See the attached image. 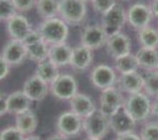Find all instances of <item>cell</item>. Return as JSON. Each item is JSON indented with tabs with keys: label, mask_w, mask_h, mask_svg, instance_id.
I'll use <instances>...</instances> for the list:
<instances>
[{
	"label": "cell",
	"mask_w": 158,
	"mask_h": 140,
	"mask_svg": "<svg viewBox=\"0 0 158 140\" xmlns=\"http://www.w3.org/2000/svg\"><path fill=\"white\" fill-rule=\"evenodd\" d=\"M37 31L42 39L47 44L51 45L64 43L69 35L66 22L57 17L44 20Z\"/></svg>",
	"instance_id": "cell-1"
},
{
	"label": "cell",
	"mask_w": 158,
	"mask_h": 140,
	"mask_svg": "<svg viewBox=\"0 0 158 140\" xmlns=\"http://www.w3.org/2000/svg\"><path fill=\"white\" fill-rule=\"evenodd\" d=\"M86 14V4L83 0H59V14L69 25H80Z\"/></svg>",
	"instance_id": "cell-2"
},
{
	"label": "cell",
	"mask_w": 158,
	"mask_h": 140,
	"mask_svg": "<svg viewBox=\"0 0 158 140\" xmlns=\"http://www.w3.org/2000/svg\"><path fill=\"white\" fill-rule=\"evenodd\" d=\"M123 107L135 122L145 120L152 112L150 99L140 92L130 94L125 101Z\"/></svg>",
	"instance_id": "cell-3"
},
{
	"label": "cell",
	"mask_w": 158,
	"mask_h": 140,
	"mask_svg": "<svg viewBox=\"0 0 158 140\" xmlns=\"http://www.w3.org/2000/svg\"><path fill=\"white\" fill-rule=\"evenodd\" d=\"M82 129L87 137L102 140L110 132L109 119L97 110L93 114L83 119Z\"/></svg>",
	"instance_id": "cell-4"
},
{
	"label": "cell",
	"mask_w": 158,
	"mask_h": 140,
	"mask_svg": "<svg viewBox=\"0 0 158 140\" xmlns=\"http://www.w3.org/2000/svg\"><path fill=\"white\" fill-rule=\"evenodd\" d=\"M127 19L125 9L122 4L117 3L113 7L102 14V27L110 37L120 32Z\"/></svg>",
	"instance_id": "cell-5"
},
{
	"label": "cell",
	"mask_w": 158,
	"mask_h": 140,
	"mask_svg": "<svg viewBox=\"0 0 158 140\" xmlns=\"http://www.w3.org/2000/svg\"><path fill=\"white\" fill-rule=\"evenodd\" d=\"M23 43L25 45L27 58L31 60L40 63L49 58V47L37 30L31 31Z\"/></svg>",
	"instance_id": "cell-6"
},
{
	"label": "cell",
	"mask_w": 158,
	"mask_h": 140,
	"mask_svg": "<svg viewBox=\"0 0 158 140\" xmlns=\"http://www.w3.org/2000/svg\"><path fill=\"white\" fill-rule=\"evenodd\" d=\"M125 101L119 89L113 87L104 89L100 95V108L99 111L109 118L123 107Z\"/></svg>",
	"instance_id": "cell-7"
},
{
	"label": "cell",
	"mask_w": 158,
	"mask_h": 140,
	"mask_svg": "<svg viewBox=\"0 0 158 140\" xmlns=\"http://www.w3.org/2000/svg\"><path fill=\"white\" fill-rule=\"evenodd\" d=\"M50 85L52 94L59 99H71L77 94V83L70 74H60Z\"/></svg>",
	"instance_id": "cell-8"
},
{
	"label": "cell",
	"mask_w": 158,
	"mask_h": 140,
	"mask_svg": "<svg viewBox=\"0 0 158 140\" xmlns=\"http://www.w3.org/2000/svg\"><path fill=\"white\" fill-rule=\"evenodd\" d=\"M83 119L73 112H65L59 116L57 121V132L67 137L80 134L82 129Z\"/></svg>",
	"instance_id": "cell-9"
},
{
	"label": "cell",
	"mask_w": 158,
	"mask_h": 140,
	"mask_svg": "<svg viewBox=\"0 0 158 140\" xmlns=\"http://www.w3.org/2000/svg\"><path fill=\"white\" fill-rule=\"evenodd\" d=\"M109 36L102 26L89 25L83 31L81 41L82 44L91 50H95L107 44Z\"/></svg>",
	"instance_id": "cell-10"
},
{
	"label": "cell",
	"mask_w": 158,
	"mask_h": 140,
	"mask_svg": "<svg viewBox=\"0 0 158 140\" xmlns=\"http://www.w3.org/2000/svg\"><path fill=\"white\" fill-rule=\"evenodd\" d=\"M110 130L117 136H121L134 132L135 121L133 120L125 108L122 107L115 114L109 117Z\"/></svg>",
	"instance_id": "cell-11"
},
{
	"label": "cell",
	"mask_w": 158,
	"mask_h": 140,
	"mask_svg": "<svg viewBox=\"0 0 158 140\" xmlns=\"http://www.w3.org/2000/svg\"><path fill=\"white\" fill-rule=\"evenodd\" d=\"M152 17L150 6L143 4H133L127 13V19L130 25L139 30L148 27Z\"/></svg>",
	"instance_id": "cell-12"
},
{
	"label": "cell",
	"mask_w": 158,
	"mask_h": 140,
	"mask_svg": "<svg viewBox=\"0 0 158 140\" xmlns=\"http://www.w3.org/2000/svg\"><path fill=\"white\" fill-rule=\"evenodd\" d=\"M90 78L94 87L102 90L113 87L117 81L114 70L105 64L94 67Z\"/></svg>",
	"instance_id": "cell-13"
},
{
	"label": "cell",
	"mask_w": 158,
	"mask_h": 140,
	"mask_svg": "<svg viewBox=\"0 0 158 140\" xmlns=\"http://www.w3.org/2000/svg\"><path fill=\"white\" fill-rule=\"evenodd\" d=\"M131 47L130 38L121 32L109 37L106 44L108 55L114 59L130 54Z\"/></svg>",
	"instance_id": "cell-14"
},
{
	"label": "cell",
	"mask_w": 158,
	"mask_h": 140,
	"mask_svg": "<svg viewBox=\"0 0 158 140\" xmlns=\"http://www.w3.org/2000/svg\"><path fill=\"white\" fill-rule=\"evenodd\" d=\"M6 22L7 31L12 39L23 42L33 31L28 19L22 15H16Z\"/></svg>",
	"instance_id": "cell-15"
},
{
	"label": "cell",
	"mask_w": 158,
	"mask_h": 140,
	"mask_svg": "<svg viewBox=\"0 0 158 140\" xmlns=\"http://www.w3.org/2000/svg\"><path fill=\"white\" fill-rule=\"evenodd\" d=\"M1 56L10 65L22 64L27 58L25 45L22 42L12 39L4 47Z\"/></svg>",
	"instance_id": "cell-16"
},
{
	"label": "cell",
	"mask_w": 158,
	"mask_h": 140,
	"mask_svg": "<svg viewBox=\"0 0 158 140\" xmlns=\"http://www.w3.org/2000/svg\"><path fill=\"white\" fill-rule=\"evenodd\" d=\"M48 84L35 74L25 81L23 92L31 101H42L48 94Z\"/></svg>",
	"instance_id": "cell-17"
},
{
	"label": "cell",
	"mask_w": 158,
	"mask_h": 140,
	"mask_svg": "<svg viewBox=\"0 0 158 140\" xmlns=\"http://www.w3.org/2000/svg\"><path fill=\"white\" fill-rule=\"evenodd\" d=\"M72 112L85 119L97 111L92 99L86 94L77 93L69 99Z\"/></svg>",
	"instance_id": "cell-18"
},
{
	"label": "cell",
	"mask_w": 158,
	"mask_h": 140,
	"mask_svg": "<svg viewBox=\"0 0 158 140\" xmlns=\"http://www.w3.org/2000/svg\"><path fill=\"white\" fill-rule=\"evenodd\" d=\"M118 89L130 94L139 93L144 87V77L138 72L122 74L117 81Z\"/></svg>",
	"instance_id": "cell-19"
},
{
	"label": "cell",
	"mask_w": 158,
	"mask_h": 140,
	"mask_svg": "<svg viewBox=\"0 0 158 140\" xmlns=\"http://www.w3.org/2000/svg\"><path fill=\"white\" fill-rule=\"evenodd\" d=\"M32 101L22 91L12 92L6 97L7 113L17 115L30 109Z\"/></svg>",
	"instance_id": "cell-20"
},
{
	"label": "cell",
	"mask_w": 158,
	"mask_h": 140,
	"mask_svg": "<svg viewBox=\"0 0 158 140\" xmlns=\"http://www.w3.org/2000/svg\"><path fill=\"white\" fill-rule=\"evenodd\" d=\"M72 51L66 43L51 45L49 49V60H50L57 67H64L70 64Z\"/></svg>",
	"instance_id": "cell-21"
},
{
	"label": "cell",
	"mask_w": 158,
	"mask_h": 140,
	"mask_svg": "<svg viewBox=\"0 0 158 140\" xmlns=\"http://www.w3.org/2000/svg\"><path fill=\"white\" fill-rule=\"evenodd\" d=\"M15 126L24 136L32 134L37 130L38 119L31 109L16 115Z\"/></svg>",
	"instance_id": "cell-22"
},
{
	"label": "cell",
	"mask_w": 158,
	"mask_h": 140,
	"mask_svg": "<svg viewBox=\"0 0 158 140\" xmlns=\"http://www.w3.org/2000/svg\"><path fill=\"white\" fill-rule=\"evenodd\" d=\"M92 61V50L81 44L73 48L70 65L75 70L83 71L91 64Z\"/></svg>",
	"instance_id": "cell-23"
},
{
	"label": "cell",
	"mask_w": 158,
	"mask_h": 140,
	"mask_svg": "<svg viewBox=\"0 0 158 140\" xmlns=\"http://www.w3.org/2000/svg\"><path fill=\"white\" fill-rule=\"evenodd\" d=\"M35 75L48 84H51L60 75L59 67L47 59L43 62L38 63L36 67Z\"/></svg>",
	"instance_id": "cell-24"
},
{
	"label": "cell",
	"mask_w": 158,
	"mask_h": 140,
	"mask_svg": "<svg viewBox=\"0 0 158 140\" xmlns=\"http://www.w3.org/2000/svg\"><path fill=\"white\" fill-rule=\"evenodd\" d=\"M136 57L139 67L148 70L157 69L158 67V51L156 49L142 47L137 51Z\"/></svg>",
	"instance_id": "cell-25"
},
{
	"label": "cell",
	"mask_w": 158,
	"mask_h": 140,
	"mask_svg": "<svg viewBox=\"0 0 158 140\" xmlns=\"http://www.w3.org/2000/svg\"><path fill=\"white\" fill-rule=\"evenodd\" d=\"M37 11L44 20L52 19L59 14V1L57 0H37Z\"/></svg>",
	"instance_id": "cell-26"
},
{
	"label": "cell",
	"mask_w": 158,
	"mask_h": 140,
	"mask_svg": "<svg viewBox=\"0 0 158 140\" xmlns=\"http://www.w3.org/2000/svg\"><path fill=\"white\" fill-rule=\"evenodd\" d=\"M139 67L136 56L131 53L115 59V68L121 72L122 74L137 72Z\"/></svg>",
	"instance_id": "cell-27"
},
{
	"label": "cell",
	"mask_w": 158,
	"mask_h": 140,
	"mask_svg": "<svg viewBox=\"0 0 158 140\" xmlns=\"http://www.w3.org/2000/svg\"><path fill=\"white\" fill-rule=\"evenodd\" d=\"M138 39L142 47L156 49L158 47V31L150 27H146L139 30Z\"/></svg>",
	"instance_id": "cell-28"
},
{
	"label": "cell",
	"mask_w": 158,
	"mask_h": 140,
	"mask_svg": "<svg viewBox=\"0 0 158 140\" xmlns=\"http://www.w3.org/2000/svg\"><path fill=\"white\" fill-rule=\"evenodd\" d=\"M147 93L158 98V72H148L144 77V87Z\"/></svg>",
	"instance_id": "cell-29"
},
{
	"label": "cell",
	"mask_w": 158,
	"mask_h": 140,
	"mask_svg": "<svg viewBox=\"0 0 158 140\" xmlns=\"http://www.w3.org/2000/svg\"><path fill=\"white\" fill-rule=\"evenodd\" d=\"M16 15H17V10L12 0H0L1 21L8 22Z\"/></svg>",
	"instance_id": "cell-30"
},
{
	"label": "cell",
	"mask_w": 158,
	"mask_h": 140,
	"mask_svg": "<svg viewBox=\"0 0 158 140\" xmlns=\"http://www.w3.org/2000/svg\"><path fill=\"white\" fill-rule=\"evenodd\" d=\"M140 138L142 140H158V123L145 124L140 131Z\"/></svg>",
	"instance_id": "cell-31"
},
{
	"label": "cell",
	"mask_w": 158,
	"mask_h": 140,
	"mask_svg": "<svg viewBox=\"0 0 158 140\" xmlns=\"http://www.w3.org/2000/svg\"><path fill=\"white\" fill-rule=\"evenodd\" d=\"M24 138L25 136L16 127V126L4 129L0 133V140H24Z\"/></svg>",
	"instance_id": "cell-32"
},
{
	"label": "cell",
	"mask_w": 158,
	"mask_h": 140,
	"mask_svg": "<svg viewBox=\"0 0 158 140\" xmlns=\"http://www.w3.org/2000/svg\"><path fill=\"white\" fill-rule=\"evenodd\" d=\"M92 5L96 12L103 14L117 4L116 0H92Z\"/></svg>",
	"instance_id": "cell-33"
},
{
	"label": "cell",
	"mask_w": 158,
	"mask_h": 140,
	"mask_svg": "<svg viewBox=\"0 0 158 140\" xmlns=\"http://www.w3.org/2000/svg\"><path fill=\"white\" fill-rule=\"evenodd\" d=\"M19 12H28L37 5V0H12Z\"/></svg>",
	"instance_id": "cell-34"
},
{
	"label": "cell",
	"mask_w": 158,
	"mask_h": 140,
	"mask_svg": "<svg viewBox=\"0 0 158 140\" xmlns=\"http://www.w3.org/2000/svg\"><path fill=\"white\" fill-rule=\"evenodd\" d=\"M10 65L2 56H0V80H1L7 76L10 72Z\"/></svg>",
	"instance_id": "cell-35"
},
{
	"label": "cell",
	"mask_w": 158,
	"mask_h": 140,
	"mask_svg": "<svg viewBox=\"0 0 158 140\" xmlns=\"http://www.w3.org/2000/svg\"><path fill=\"white\" fill-rule=\"evenodd\" d=\"M6 97L5 94L2 93L0 97V115L3 116L7 113V107H6Z\"/></svg>",
	"instance_id": "cell-36"
},
{
	"label": "cell",
	"mask_w": 158,
	"mask_h": 140,
	"mask_svg": "<svg viewBox=\"0 0 158 140\" xmlns=\"http://www.w3.org/2000/svg\"><path fill=\"white\" fill-rule=\"evenodd\" d=\"M116 140H142L140 137L138 135L135 134L134 132L129 133V134H126L121 136H117Z\"/></svg>",
	"instance_id": "cell-37"
},
{
	"label": "cell",
	"mask_w": 158,
	"mask_h": 140,
	"mask_svg": "<svg viewBox=\"0 0 158 140\" xmlns=\"http://www.w3.org/2000/svg\"><path fill=\"white\" fill-rule=\"evenodd\" d=\"M45 140H68V137L58 132L57 134L50 135Z\"/></svg>",
	"instance_id": "cell-38"
},
{
	"label": "cell",
	"mask_w": 158,
	"mask_h": 140,
	"mask_svg": "<svg viewBox=\"0 0 158 140\" xmlns=\"http://www.w3.org/2000/svg\"><path fill=\"white\" fill-rule=\"evenodd\" d=\"M150 7L152 15L158 18V0H154Z\"/></svg>",
	"instance_id": "cell-39"
},
{
	"label": "cell",
	"mask_w": 158,
	"mask_h": 140,
	"mask_svg": "<svg viewBox=\"0 0 158 140\" xmlns=\"http://www.w3.org/2000/svg\"><path fill=\"white\" fill-rule=\"evenodd\" d=\"M152 114L158 119V98L152 105Z\"/></svg>",
	"instance_id": "cell-40"
},
{
	"label": "cell",
	"mask_w": 158,
	"mask_h": 140,
	"mask_svg": "<svg viewBox=\"0 0 158 140\" xmlns=\"http://www.w3.org/2000/svg\"><path fill=\"white\" fill-rule=\"evenodd\" d=\"M24 140H43L40 136H37V135H29V136H27Z\"/></svg>",
	"instance_id": "cell-41"
},
{
	"label": "cell",
	"mask_w": 158,
	"mask_h": 140,
	"mask_svg": "<svg viewBox=\"0 0 158 140\" xmlns=\"http://www.w3.org/2000/svg\"><path fill=\"white\" fill-rule=\"evenodd\" d=\"M84 140H101V139H94V138H91V137H87V138H85Z\"/></svg>",
	"instance_id": "cell-42"
},
{
	"label": "cell",
	"mask_w": 158,
	"mask_h": 140,
	"mask_svg": "<svg viewBox=\"0 0 158 140\" xmlns=\"http://www.w3.org/2000/svg\"><path fill=\"white\" fill-rule=\"evenodd\" d=\"M83 1H85V2H87V1H92V0H83Z\"/></svg>",
	"instance_id": "cell-43"
},
{
	"label": "cell",
	"mask_w": 158,
	"mask_h": 140,
	"mask_svg": "<svg viewBox=\"0 0 158 140\" xmlns=\"http://www.w3.org/2000/svg\"><path fill=\"white\" fill-rule=\"evenodd\" d=\"M121 1H125V2H127V1H129V0H121Z\"/></svg>",
	"instance_id": "cell-44"
},
{
	"label": "cell",
	"mask_w": 158,
	"mask_h": 140,
	"mask_svg": "<svg viewBox=\"0 0 158 140\" xmlns=\"http://www.w3.org/2000/svg\"><path fill=\"white\" fill-rule=\"evenodd\" d=\"M157 71L158 72V67H157Z\"/></svg>",
	"instance_id": "cell-45"
}]
</instances>
